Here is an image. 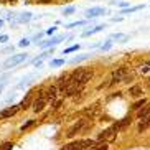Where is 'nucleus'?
<instances>
[{
	"label": "nucleus",
	"instance_id": "obj_1",
	"mask_svg": "<svg viewBox=\"0 0 150 150\" xmlns=\"http://www.w3.org/2000/svg\"><path fill=\"white\" fill-rule=\"evenodd\" d=\"M91 127V119H81L78 124H74L73 127L69 129L66 132V135L68 137H74L76 134H83V132H86L88 129Z\"/></svg>",
	"mask_w": 150,
	"mask_h": 150
},
{
	"label": "nucleus",
	"instance_id": "obj_2",
	"mask_svg": "<svg viewBox=\"0 0 150 150\" xmlns=\"http://www.w3.org/2000/svg\"><path fill=\"white\" fill-rule=\"evenodd\" d=\"M96 145V140H74L63 147V150H86L88 147Z\"/></svg>",
	"mask_w": 150,
	"mask_h": 150
},
{
	"label": "nucleus",
	"instance_id": "obj_3",
	"mask_svg": "<svg viewBox=\"0 0 150 150\" xmlns=\"http://www.w3.org/2000/svg\"><path fill=\"white\" fill-rule=\"evenodd\" d=\"M93 78V71H89V69H76L73 74H71V79L76 81V83H79V84H86L89 79Z\"/></svg>",
	"mask_w": 150,
	"mask_h": 150
},
{
	"label": "nucleus",
	"instance_id": "obj_4",
	"mask_svg": "<svg viewBox=\"0 0 150 150\" xmlns=\"http://www.w3.org/2000/svg\"><path fill=\"white\" fill-rule=\"evenodd\" d=\"M115 137H117V130H115L114 127H110V129L102 130V132L97 135V142H106V144H109V142L115 140Z\"/></svg>",
	"mask_w": 150,
	"mask_h": 150
},
{
	"label": "nucleus",
	"instance_id": "obj_5",
	"mask_svg": "<svg viewBox=\"0 0 150 150\" xmlns=\"http://www.w3.org/2000/svg\"><path fill=\"white\" fill-rule=\"evenodd\" d=\"M27 59V53H22V54H13V56H10L7 61L4 63V68H13L20 63H23Z\"/></svg>",
	"mask_w": 150,
	"mask_h": 150
},
{
	"label": "nucleus",
	"instance_id": "obj_6",
	"mask_svg": "<svg viewBox=\"0 0 150 150\" xmlns=\"http://www.w3.org/2000/svg\"><path fill=\"white\" fill-rule=\"evenodd\" d=\"M20 110V106H10V107H5L4 110H0V120L2 119H8V117H12V115H15Z\"/></svg>",
	"mask_w": 150,
	"mask_h": 150
},
{
	"label": "nucleus",
	"instance_id": "obj_7",
	"mask_svg": "<svg viewBox=\"0 0 150 150\" xmlns=\"http://www.w3.org/2000/svg\"><path fill=\"white\" fill-rule=\"evenodd\" d=\"M129 74V69L127 68H119V69H115L114 73H112V79L117 83V81H124L125 78H127Z\"/></svg>",
	"mask_w": 150,
	"mask_h": 150
},
{
	"label": "nucleus",
	"instance_id": "obj_8",
	"mask_svg": "<svg viewBox=\"0 0 150 150\" xmlns=\"http://www.w3.org/2000/svg\"><path fill=\"white\" fill-rule=\"evenodd\" d=\"M46 99H45V97H36L35 101H33V110H35V112H41V110L45 109V106H46Z\"/></svg>",
	"mask_w": 150,
	"mask_h": 150
},
{
	"label": "nucleus",
	"instance_id": "obj_9",
	"mask_svg": "<svg viewBox=\"0 0 150 150\" xmlns=\"http://www.w3.org/2000/svg\"><path fill=\"white\" fill-rule=\"evenodd\" d=\"M130 122H132V117H130V115H127V117H124L122 120H119L117 124H114L112 127H114L115 130L119 132V130H122V129H125L127 125H130Z\"/></svg>",
	"mask_w": 150,
	"mask_h": 150
},
{
	"label": "nucleus",
	"instance_id": "obj_10",
	"mask_svg": "<svg viewBox=\"0 0 150 150\" xmlns=\"http://www.w3.org/2000/svg\"><path fill=\"white\" fill-rule=\"evenodd\" d=\"M104 12H106V10L102 8V7H94V8L86 10V17H88V18H94V17H99V15H102Z\"/></svg>",
	"mask_w": 150,
	"mask_h": 150
},
{
	"label": "nucleus",
	"instance_id": "obj_11",
	"mask_svg": "<svg viewBox=\"0 0 150 150\" xmlns=\"http://www.w3.org/2000/svg\"><path fill=\"white\" fill-rule=\"evenodd\" d=\"M46 91V94H45V97H46V101L53 102L54 99H56V93H58V88L56 86H50L48 89H45Z\"/></svg>",
	"mask_w": 150,
	"mask_h": 150
},
{
	"label": "nucleus",
	"instance_id": "obj_12",
	"mask_svg": "<svg viewBox=\"0 0 150 150\" xmlns=\"http://www.w3.org/2000/svg\"><path fill=\"white\" fill-rule=\"evenodd\" d=\"M147 129H150V114L144 119H140V124H139V132H144Z\"/></svg>",
	"mask_w": 150,
	"mask_h": 150
},
{
	"label": "nucleus",
	"instance_id": "obj_13",
	"mask_svg": "<svg viewBox=\"0 0 150 150\" xmlns=\"http://www.w3.org/2000/svg\"><path fill=\"white\" fill-rule=\"evenodd\" d=\"M64 40V36H54V38H51L50 41H43V43H40L43 48H48V46H53V45H56V43H59V41H63Z\"/></svg>",
	"mask_w": 150,
	"mask_h": 150
},
{
	"label": "nucleus",
	"instance_id": "obj_14",
	"mask_svg": "<svg viewBox=\"0 0 150 150\" xmlns=\"http://www.w3.org/2000/svg\"><path fill=\"white\" fill-rule=\"evenodd\" d=\"M31 93L33 91H30V93H27V96H25V99H23L18 106H20V109H27L28 106H30V102H31Z\"/></svg>",
	"mask_w": 150,
	"mask_h": 150
},
{
	"label": "nucleus",
	"instance_id": "obj_15",
	"mask_svg": "<svg viewBox=\"0 0 150 150\" xmlns=\"http://www.w3.org/2000/svg\"><path fill=\"white\" fill-rule=\"evenodd\" d=\"M107 149H109V145H107L106 142H96V145L88 147L86 150H107Z\"/></svg>",
	"mask_w": 150,
	"mask_h": 150
},
{
	"label": "nucleus",
	"instance_id": "obj_16",
	"mask_svg": "<svg viewBox=\"0 0 150 150\" xmlns=\"http://www.w3.org/2000/svg\"><path fill=\"white\" fill-rule=\"evenodd\" d=\"M149 114H150V106H144L142 109H139L137 117H139V119H144V117H147Z\"/></svg>",
	"mask_w": 150,
	"mask_h": 150
},
{
	"label": "nucleus",
	"instance_id": "obj_17",
	"mask_svg": "<svg viewBox=\"0 0 150 150\" xmlns=\"http://www.w3.org/2000/svg\"><path fill=\"white\" fill-rule=\"evenodd\" d=\"M97 110V104H94V106H91V107H88V109H84L83 110V114L84 115H88V119H91L94 115V112Z\"/></svg>",
	"mask_w": 150,
	"mask_h": 150
},
{
	"label": "nucleus",
	"instance_id": "obj_18",
	"mask_svg": "<svg viewBox=\"0 0 150 150\" xmlns=\"http://www.w3.org/2000/svg\"><path fill=\"white\" fill-rule=\"evenodd\" d=\"M129 93H130V96L137 97V96H140L142 94V88L140 86H132V88L129 89Z\"/></svg>",
	"mask_w": 150,
	"mask_h": 150
},
{
	"label": "nucleus",
	"instance_id": "obj_19",
	"mask_svg": "<svg viewBox=\"0 0 150 150\" xmlns=\"http://www.w3.org/2000/svg\"><path fill=\"white\" fill-rule=\"evenodd\" d=\"M102 28H104V25H97V27L91 28V30H88V31H84L83 35H84V36H88V35H94V33H97V31H101Z\"/></svg>",
	"mask_w": 150,
	"mask_h": 150
},
{
	"label": "nucleus",
	"instance_id": "obj_20",
	"mask_svg": "<svg viewBox=\"0 0 150 150\" xmlns=\"http://www.w3.org/2000/svg\"><path fill=\"white\" fill-rule=\"evenodd\" d=\"M89 58V54H79V56H76V58H73L71 59V64H76V63H81V61H84V59H88Z\"/></svg>",
	"mask_w": 150,
	"mask_h": 150
},
{
	"label": "nucleus",
	"instance_id": "obj_21",
	"mask_svg": "<svg viewBox=\"0 0 150 150\" xmlns=\"http://www.w3.org/2000/svg\"><path fill=\"white\" fill-rule=\"evenodd\" d=\"M142 8V5H137V7H132V8H127V10H122L120 13L122 15H127V13H130V12H135V10H140Z\"/></svg>",
	"mask_w": 150,
	"mask_h": 150
},
{
	"label": "nucleus",
	"instance_id": "obj_22",
	"mask_svg": "<svg viewBox=\"0 0 150 150\" xmlns=\"http://www.w3.org/2000/svg\"><path fill=\"white\" fill-rule=\"evenodd\" d=\"M12 149H13V144L12 142H5V144L0 145V150H12Z\"/></svg>",
	"mask_w": 150,
	"mask_h": 150
},
{
	"label": "nucleus",
	"instance_id": "obj_23",
	"mask_svg": "<svg viewBox=\"0 0 150 150\" xmlns=\"http://www.w3.org/2000/svg\"><path fill=\"white\" fill-rule=\"evenodd\" d=\"M145 104H147V101H145V99H142V101H139V102H135V104H134L132 109H142Z\"/></svg>",
	"mask_w": 150,
	"mask_h": 150
},
{
	"label": "nucleus",
	"instance_id": "obj_24",
	"mask_svg": "<svg viewBox=\"0 0 150 150\" xmlns=\"http://www.w3.org/2000/svg\"><path fill=\"white\" fill-rule=\"evenodd\" d=\"M30 18H31V13H22L18 17V22H28Z\"/></svg>",
	"mask_w": 150,
	"mask_h": 150
},
{
	"label": "nucleus",
	"instance_id": "obj_25",
	"mask_svg": "<svg viewBox=\"0 0 150 150\" xmlns=\"http://www.w3.org/2000/svg\"><path fill=\"white\" fill-rule=\"evenodd\" d=\"M63 64H64V61H63V59H53V61L50 63V66H54V68L63 66Z\"/></svg>",
	"mask_w": 150,
	"mask_h": 150
},
{
	"label": "nucleus",
	"instance_id": "obj_26",
	"mask_svg": "<svg viewBox=\"0 0 150 150\" xmlns=\"http://www.w3.org/2000/svg\"><path fill=\"white\" fill-rule=\"evenodd\" d=\"M110 46H112V40H107L106 43L102 45V51H107V50H110Z\"/></svg>",
	"mask_w": 150,
	"mask_h": 150
},
{
	"label": "nucleus",
	"instance_id": "obj_27",
	"mask_svg": "<svg viewBox=\"0 0 150 150\" xmlns=\"http://www.w3.org/2000/svg\"><path fill=\"white\" fill-rule=\"evenodd\" d=\"M79 50V45H74V46H69V48L64 50V53H73V51H78Z\"/></svg>",
	"mask_w": 150,
	"mask_h": 150
},
{
	"label": "nucleus",
	"instance_id": "obj_28",
	"mask_svg": "<svg viewBox=\"0 0 150 150\" xmlns=\"http://www.w3.org/2000/svg\"><path fill=\"white\" fill-rule=\"evenodd\" d=\"M33 124H35V120H28L27 124H23V125H22V132H25L28 127H31V125H33Z\"/></svg>",
	"mask_w": 150,
	"mask_h": 150
},
{
	"label": "nucleus",
	"instance_id": "obj_29",
	"mask_svg": "<svg viewBox=\"0 0 150 150\" xmlns=\"http://www.w3.org/2000/svg\"><path fill=\"white\" fill-rule=\"evenodd\" d=\"M73 12H74V7H68V8L63 10V13H64V15H71Z\"/></svg>",
	"mask_w": 150,
	"mask_h": 150
},
{
	"label": "nucleus",
	"instance_id": "obj_30",
	"mask_svg": "<svg viewBox=\"0 0 150 150\" xmlns=\"http://www.w3.org/2000/svg\"><path fill=\"white\" fill-rule=\"evenodd\" d=\"M61 106H63V101H56V102H54V106H53V107H54V109H59Z\"/></svg>",
	"mask_w": 150,
	"mask_h": 150
},
{
	"label": "nucleus",
	"instance_id": "obj_31",
	"mask_svg": "<svg viewBox=\"0 0 150 150\" xmlns=\"http://www.w3.org/2000/svg\"><path fill=\"white\" fill-rule=\"evenodd\" d=\"M5 41H8V36H7V35H2V36H0V43H5Z\"/></svg>",
	"mask_w": 150,
	"mask_h": 150
},
{
	"label": "nucleus",
	"instance_id": "obj_32",
	"mask_svg": "<svg viewBox=\"0 0 150 150\" xmlns=\"http://www.w3.org/2000/svg\"><path fill=\"white\" fill-rule=\"evenodd\" d=\"M84 22H76V23H71V25H68L69 28H73V27H79V25H83Z\"/></svg>",
	"mask_w": 150,
	"mask_h": 150
},
{
	"label": "nucleus",
	"instance_id": "obj_33",
	"mask_svg": "<svg viewBox=\"0 0 150 150\" xmlns=\"http://www.w3.org/2000/svg\"><path fill=\"white\" fill-rule=\"evenodd\" d=\"M5 83H7V78H0V86H5Z\"/></svg>",
	"mask_w": 150,
	"mask_h": 150
},
{
	"label": "nucleus",
	"instance_id": "obj_34",
	"mask_svg": "<svg viewBox=\"0 0 150 150\" xmlns=\"http://www.w3.org/2000/svg\"><path fill=\"white\" fill-rule=\"evenodd\" d=\"M28 43H30L28 40H22V41H20V46H27Z\"/></svg>",
	"mask_w": 150,
	"mask_h": 150
},
{
	"label": "nucleus",
	"instance_id": "obj_35",
	"mask_svg": "<svg viewBox=\"0 0 150 150\" xmlns=\"http://www.w3.org/2000/svg\"><path fill=\"white\" fill-rule=\"evenodd\" d=\"M41 36H43V33H38V35H36V36H35V38H33V41H36V40H40Z\"/></svg>",
	"mask_w": 150,
	"mask_h": 150
},
{
	"label": "nucleus",
	"instance_id": "obj_36",
	"mask_svg": "<svg viewBox=\"0 0 150 150\" xmlns=\"http://www.w3.org/2000/svg\"><path fill=\"white\" fill-rule=\"evenodd\" d=\"M2 91H4V86H0V93H2Z\"/></svg>",
	"mask_w": 150,
	"mask_h": 150
},
{
	"label": "nucleus",
	"instance_id": "obj_37",
	"mask_svg": "<svg viewBox=\"0 0 150 150\" xmlns=\"http://www.w3.org/2000/svg\"><path fill=\"white\" fill-rule=\"evenodd\" d=\"M2 25H4V22H2V20H0V28H2Z\"/></svg>",
	"mask_w": 150,
	"mask_h": 150
}]
</instances>
